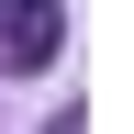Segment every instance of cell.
I'll return each instance as SVG.
<instances>
[{"label": "cell", "instance_id": "cell-1", "mask_svg": "<svg viewBox=\"0 0 134 134\" xmlns=\"http://www.w3.org/2000/svg\"><path fill=\"white\" fill-rule=\"evenodd\" d=\"M67 45V11L56 0H0V67H45Z\"/></svg>", "mask_w": 134, "mask_h": 134}]
</instances>
